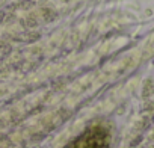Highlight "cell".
<instances>
[{"mask_svg": "<svg viewBox=\"0 0 154 148\" xmlns=\"http://www.w3.org/2000/svg\"><path fill=\"white\" fill-rule=\"evenodd\" d=\"M68 148H109L107 133L100 127H94L69 143Z\"/></svg>", "mask_w": 154, "mask_h": 148, "instance_id": "obj_1", "label": "cell"}]
</instances>
